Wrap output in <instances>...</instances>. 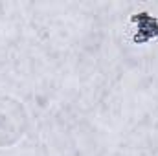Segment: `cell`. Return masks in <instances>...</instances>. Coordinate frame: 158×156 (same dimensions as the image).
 Segmentation results:
<instances>
[{
    "label": "cell",
    "mask_w": 158,
    "mask_h": 156,
    "mask_svg": "<svg viewBox=\"0 0 158 156\" xmlns=\"http://www.w3.org/2000/svg\"><path fill=\"white\" fill-rule=\"evenodd\" d=\"M30 114L13 96H0V149L17 145L28 132Z\"/></svg>",
    "instance_id": "6da1fadb"
}]
</instances>
